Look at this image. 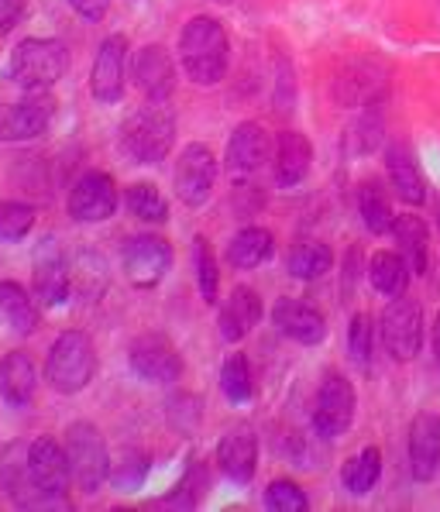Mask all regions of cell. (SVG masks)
<instances>
[{
  "mask_svg": "<svg viewBox=\"0 0 440 512\" xmlns=\"http://www.w3.org/2000/svg\"><path fill=\"white\" fill-rule=\"evenodd\" d=\"M131 80L145 100H169L176 93V62L172 55L162 49V45H141V49L131 55Z\"/></svg>",
  "mask_w": 440,
  "mask_h": 512,
  "instance_id": "2e32d148",
  "label": "cell"
},
{
  "mask_svg": "<svg viewBox=\"0 0 440 512\" xmlns=\"http://www.w3.org/2000/svg\"><path fill=\"white\" fill-rule=\"evenodd\" d=\"M437 231H440V196H437Z\"/></svg>",
  "mask_w": 440,
  "mask_h": 512,
  "instance_id": "7bdbcfd3",
  "label": "cell"
},
{
  "mask_svg": "<svg viewBox=\"0 0 440 512\" xmlns=\"http://www.w3.org/2000/svg\"><path fill=\"white\" fill-rule=\"evenodd\" d=\"M382 478V454L379 447H365L341 468V482L351 495H368Z\"/></svg>",
  "mask_w": 440,
  "mask_h": 512,
  "instance_id": "4dcf8cb0",
  "label": "cell"
},
{
  "mask_svg": "<svg viewBox=\"0 0 440 512\" xmlns=\"http://www.w3.org/2000/svg\"><path fill=\"white\" fill-rule=\"evenodd\" d=\"M272 324L296 344H320L327 337V320L324 313L317 310L313 303H303V299H279L272 306Z\"/></svg>",
  "mask_w": 440,
  "mask_h": 512,
  "instance_id": "d6986e66",
  "label": "cell"
},
{
  "mask_svg": "<svg viewBox=\"0 0 440 512\" xmlns=\"http://www.w3.org/2000/svg\"><path fill=\"white\" fill-rule=\"evenodd\" d=\"M69 7H73V11L80 14L83 21H90V25H97V21H104V18H107L110 0H69Z\"/></svg>",
  "mask_w": 440,
  "mask_h": 512,
  "instance_id": "ab89813d",
  "label": "cell"
},
{
  "mask_svg": "<svg viewBox=\"0 0 440 512\" xmlns=\"http://www.w3.org/2000/svg\"><path fill=\"white\" fill-rule=\"evenodd\" d=\"M179 66L196 86H217L231 66V38L227 28L210 14H196L179 31Z\"/></svg>",
  "mask_w": 440,
  "mask_h": 512,
  "instance_id": "6da1fadb",
  "label": "cell"
},
{
  "mask_svg": "<svg viewBox=\"0 0 440 512\" xmlns=\"http://www.w3.org/2000/svg\"><path fill=\"white\" fill-rule=\"evenodd\" d=\"M440 468V416L423 409L410 420V471L416 482H430Z\"/></svg>",
  "mask_w": 440,
  "mask_h": 512,
  "instance_id": "ffe728a7",
  "label": "cell"
},
{
  "mask_svg": "<svg viewBox=\"0 0 440 512\" xmlns=\"http://www.w3.org/2000/svg\"><path fill=\"white\" fill-rule=\"evenodd\" d=\"M193 265H196V282H200L203 303H217V296H220V269H217L214 248H210L207 238H196L193 241Z\"/></svg>",
  "mask_w": 440,
  "mask_h": 512,
  "instance_id": "e575fe53",
  "label": "cell"
},
{
  "mask_svg": "<svg viewBox=\"0 0 440 512\" xmlns=\"http://www.w3.org/2000/svg\"><path fill=\"white\" fill-rule=\"evenodd\" d=\"M117 183L107 172H86L83 179H76V186L69 189V217L80 220V224H100L110 220L117 210Z\"/></svg>",
  "mask_w": 440,
  "mask_h": 512,
  "instance_id": "4fadbf2b",
  "label": "cell"
},
{
  "mask_svg": "<svg viewBox=\"0 0 440 512\" xmlns=\"http://www.w3.org/2000/svg\"><path fill=\"white\" fill-rule=\"evenodd\" d=\"M372 341H375L372 317H368V313H355V320H351V327H348V351L358 368L372 365Z\"/></svg>",
  "mask_w": 440,
  "mask_h": 512,
  "instance_id": "74e56055",
  "label": "cell"
},
{
  "mask_svg": "<svg viewBox=\"0 0 440 512\" xmlns=\"http://www.w3.org/2000/svg\"><path fill=\"white\" fill-rule=\"evenodd\" d=\"M124 207H128L138 220H145V224H165V220H169V203H165V196L152 183L128 186Z\"/></svg>",
  "mask_w": 440,
  "mask_h": 512,
  "instance_id": "836d02e7",
  "label": "cell"
},
{
  "mask_svg": "<svg viewBox=\"0 0 440 512\" xmlns=\"http://www.w3.org/2000/svg\"><path fill=\"white\" fill-rule=\"evenodd\" d=\"M25 0H0V35H7L11 28L21 25L25 18Z\"/></svg>",
  "mask_w": 440,
  "mask_h": 512,
  "instance_id": "60d3db41",
  "label": "cell"
},
{
  "mask_svg": "<svg viewBox=\"0 0 440 512\" xmlns=\"http://www.w3.org/2000/svg\"><path fill=\"white\" fill-rule=\"evenodd\" d=\"M385 172H389V183L396 189V196L403 203H427V179L420 172V162L413 159V152L406 145H389L385 148Z\"/></svg>",
  "mask_w": 440,
  "mask_h": 512,
  "instance_id": "cb8c5ba5",
  "label": "cell"
},
{
  "mask_svg": "<svg viewBox=\"0 0 440 512\" xmlns=\"http://www.w3.org/2000/svg\"><path fill=\"white\" fill-rule=\"evenodd\" d=\"M217 468L224 471L231 482L248 485L258 468V437L248 427H234L220 437L217 444Z\"/></svg>",
  "mask_w": 440,
  "mask_h": 512,
  "instance_id": "44dd1931",
  "label": "cell"
},
{
  "mask_svg": "<svg viewBox=\"0 0 440 512\" xmlns=\"http://www.w3.org/2000/svg\"><path fill=\"white\" fill-rule=\"evenodd\" d=\"M128 365L141 382L172 385L183 378V358L165 334H141L128 351Z\"/></svg>",
  "mask_w": 440,
  "mask_h": 512,
  "instance_id": "9c48e42d",
  "label": "cell"
},
{
  "mask_svg": "<svg viewBox=\"0 0 440 512\" xmlns=\"http://www.w3.org/2000/svg\"><path fill=\"white\" fill-rule=\"evenodd\" d=\"M0 488H4L7 499L21 509L62 506V502H52L49 495H42V488L35 485L25 440H14V444H7L4 451H0Z\"/></svg>",
  "mask_w": 440,
  "mask_h": 512,
  "instance_id": "30bf717a",
  "label": "cell"
},
{
  "mask_svg": "<svg viewBox=\"0 0 440 512\" xmlns=\"http://www.w3.org/2000/svg\"><path fill=\"white\" fill-rule=\"evenodd\" d=\"M269 155H272L269 131H265L258 121H245L231 131V138H227L224 162H227V172H234V176H251V172H258L265 162H269Z\"/></svg>",
  "mask_w": 440,
  "mask_h": 512,
  "instance_id": "ac0fdd59",
  "label": "cell"
},
{
  "mask_svg": "<svg viewBox=\"0 0 440 512\" xmlns=\"http://www.w3.org/2000/svg\"><path fill=\"white\" fill-rule=\"evenodd\" d=\"M28 461H31V475H35V485L42 488V495L69 506L66 492H69V482H73V468H69L66 447L55 444L52 437H38L28 444Z\"/></svg>",
  "mask_w": 440,
  "mask_h": 512,
  "instance_id": "5bb4252c",
  "label": "cell"
},
{
  "mask_svg": "<svg viewBox=\"0 0 440 512\" xmlns=\"http://www.w3.org/2000/svg\"><path fill=\"white\" fill-rule=\"evenodd\" d=\"M55 100L45 90H31L25 100L0 104V141H31L49 131Z\"/></svg>",
  "mask_w": 440,
  "mask_h": 512,
  "instance_id": "8fae6325",
  "label": "cell"
},
{
  "mask_svg": "<svg viewBox=\"0 0 440 512\" xmlns=\"http://www.w3.org/2000/svg\"><path fill=\"white\" fill-rule=\"evenodd\" d=\"M176 145V114L165 100H148L145 107L131 110L121 124V148L128 159L141 165H155L169 159Z\"/></svg>",
  "mask_w": 440,
  "mask_h": 512,
  "instance_id": "7a4b0ae2",
  "label": "cell"
},
{
  "mask_svg": "<svg viewBox=\"0 0 440 512\" xmlns=\"http://www.w3.org/2000/svg\"><path fill=\"white\" fill-rule=\"evenodd\" d=\"M330 265H334V251L327 248V244L320 241H300L289 248L286 255V269L293 279L300 282H317L324 279V275L330 272Z\"/></svg>",
  "mask_w": 440,
  "mask_h": 512,
  "instance_id": "f546056e",
  "label": "cell"
},
{
  "mask_svg": "<svg viewBox=\"0 0 440 512\" xmlns=\"http://www.w3.org/2000/svg\"><path fill=\"white\" fill-rule=\"evenodd\" d=\"M31 289L42 306H62L73 293V269H69L66 255L59 251V244L49 238L35 255V275H31Z\"/></svg>",
  "mask_w": 440,
  "mask_h": 512,
  "instance_id": "e0dca14e",
  "label": "cell"
},
{
  "mask_svg": "<svg viewBox=\"0 0 440 512\" xmlns=\"http://www.w3.org/2000/svg\"><path fill=\"white\" fill-rule=\"evenodd\" d=\"M382 344L396 361H413L423 348V310L413 296H392L382 320Z\"/></svg>",
  "mask_w": 440,
  "mask_h": 512,
  "instance_id": "ba28073f",
  "label": "cell"
},
{
  "mask_svg": "<svg viewBox=\"0 0 440 512\" xmlns=\"http://www.w3.org/2000/svg\"><path fill=\"white\" fill-rule=\"evenodd\" d=\"M392 238L399 241V251H403L410 272L427 275V269H430V231H427V224L413 214H399L396 220H392Z\"/></svg>",
  "mask_w": 440,
  "mask_h": 512,
  "instance_id": "4316f807",
  "label": "cell"
},
{
  "mask_svg": "<svg viewBox=\"0 0 440 512\" xmlns=\"http://www.w3.org/2000/svg\"><path fill=\"white\" fill-rule=\"evenodd\" d=\"M217 183V155L207 145L193 141L176 162V196L186 207H203Z\"/></svg>",
  "mask_w": 440,
  "mask_h": 512,
  "instance_id": "7c38bea8",
  "label": "cell"
},
{
  "mask_svg": "<svg viewBox=\"0 0 440 512\" xmlns=\"http://www.w3.org/2000/svg\"><path fill=\"white\" fill-rule=\"evenodd\" d=\"M172 262H176V251H172V244L159 238V234L128 238V244H124V251H121V269L135 289H155L165 275H169Z\"/></svg>",
  "mask_w": 440,
  "mask_h": 512,
  "instance_id": "52a82bcc",
  "label": "cell"
},
{
  "mask_svg": "<svg viewBox=\"0 0 440 512\" xmlns=\"http://www.w3.org/2000/svg\"><path fill=\"white\" fill-rule=\"evenodd\" d=\"M220 392H224V399L234 406H245V403H251V396H255L251 365L241 351H234L231 358L224 361V368H220Z\"/></svg>",
  "mask_w": 440,
  "mask_h": 512,
  "instance_id": "d6a6232c",
  "label": "cell"
},
{
  "mask_svg": "<svg viewBox=\"0 0 440 512\" xmlns=\"http://www.w3.org/2000/svg\"><path fill=\"white\" fill-rule=\"evenodd\" d=\"M355 406V385L341 372H327L317 389V399H313V430L327 440L344 437L351 430V423H355Z\"/></svg>",
  "mask_w": 440,
  "mask_h": 512,
  "instance_id": "8992f818",
  "label": "cell"
},
{
  "mask_svg": "<svg viewBox=\"0 0 440 512\" xmlns=\"http://www.w3.org/2000/svg\"><path fill=\"white\" fill-rule=\"evenodd\" d=\"M310 165H313V145L310 138L300 135V131H282L279 141H275V183L282 189H293L300 186L306 176H310Z\"/></svg>",
  "mask_w": 440,
  "mask_h": 512,
  "instance_id": "603a6c76",
  "label": "cell"
},
{
  "mask_svg": "<svg viewBox=\"0 0 440 512\" xmlns=\"http://www.w3.org/2000/svg\"><path fill=\"white\" fill-rule=\"evenodd\" d=\"M124 66H128V38L110 35L100 42L90 69V93L100 104H121L124 97Z\"/></svg>",
  "mask_w": 440,
  "mask_h": 512,
  "instance_id": "9a60e30c",
  "label": "cell"
},
{
  "mask_svg": "<svg viewBox=\"0 0 440 512\" xmlns=\"http://www.w3.org/2000/svg\"><path fill=\"white\" fill-rule=\"evenodd\" d=\"M38 389V372L28 351H11L0 361V396L7 406H28Z\"/></svg>",
  "mask_w": 440,
  "mask_h": 512,
  "instance_id": "d4e9b609",
  "label": "cell"
},
{
  "mask_svg": "<svg viewBox=\"0 0 440 512\" xmlns=\"http://www.w3.org/2000/svg\"><path fill=\"white\" fill-rule=\"evenodd\" d=\"M97 375V348H93V337L83 330H66V334L55 337L45 358V378L59 396H76Z\"/></svg>",
  "mask_w": 440,
  "mask_h": 512,
  "instance_id": "3957f363",
  "label": "cell"
},
{
  "mask_svg": "<svg viewBox=\"0 0 440 512\" xmlns=\"http://www.w3.org/2000/svg\"><path fill=\"white\" fill-rule=\"evenodd\" d=\"M35 227V210L28 203H14V200H0V241L14 244L25 241Z\"/></svg>",
  "mask_w": 440,
  "mask_h": 512,
  "instance_id": "d590c367",
  "label": "cell"
},
{
  "mask_svg": "<svg viewBox=\"0 0 440 512\" xmlns=\"http://www.w3.org/2000/svg\"><path fill=\"white\" fill-rule=\"evenodd\" d=\"M0 317L11 324V330H18V334H35L38 324H42L35 293H28L21 282L11 279L0 282Z\"/></svg>",
  "mask_w": 440,
  "mask_h": 512,
  "instance_id": "484cf974",
  "label": "cell"
},
{
  "mask_svg": "<svg viewBox=\"0 0 440 512\" xmlns=\"http://www.w3.org/2000/svg\"><path fill=\"white\" fill-rule=\"evenodd\" d=\"M66 454H69V468H73V482L86 495H97L100 485L110 482V454L104 444V433L93 427L90 420L69 423Z\"/></svg>",
  "mask_w": 440,
  "mask_h": 512,
  "instance_id": "5b68a950",
  "label": "cell"
},
{
  "mask_svg": "<svg viewBox=\"0 0 440 512\" xmlns=\"http://www.w3.org/2000/svg\"><path fill=\"white\" fill-rule=\"evenodd\" d=\"M368 282L379 296H403L410 286V265L396 251H375L372 262H368Z\"/></svg>",
  "mask_w": 440,
  "mask_h": 512,
  "instance_id": "83f0119b",
  "label": "cell"
},
{
  "mask_svg": "<svg viewBox=\"0 0 440 512\" xmlns=\"http://www.w3.org/2000/svg\"><path fill=\"white\" fill-rule=\"evenodd\" d=\"M272 251L275 241L265 227H245V231H238L231 244H227V262L234 269H258L262 262H269Z\"/></svg>",
  "mask_w": 440,
  "mask_h": 512,
  "instance_id": "f1b7e54d",
  "label": "cell"
},
{
  "mask_svg": "<svg viewBox=\"0 0 440 512\" xmlns=\"http://www.w3.org/2000/svg\"><path fill=\"white\" fill-rule=\"evenodd\" d=\"M265 509L303 512V509H310V499H306V492L296 482H289V478H275V482L265 488Z\"/></svg>",
  "mask_w": 440,
  "mask_h": 512,
  "instance_id": "8d00e7d4",
  "label": "cell"
},
{
  "mask_svg": "<svg viewBox=\"0 0 440 512\" xmlns=\"http://www.w3.org/2000/svg\"><path fill=\"white\" fill-rule=\"evenodd\" d=\"M358 210H361V220H365V227L372 234H385L392 231V203L389 196H385V189L375 183V179H368V183L358 186Z\"/></svg>",
  "mask_w": 440,
  "mask_h": 512,
  "instance_id": "1f68e13d",
  "label": "cell"
},
{
  "mask_svg": "<svg viewBox=\"0 0 440 512\" xmlns=\"http://www.w3.org/2000/svg\"><path fill=\"white\" fill-rule=\"evenodd\" d=\"M145 475H148V461L135 451L124 454L117 464H110V482L121 488V492H135V488L145 482Z\"/></svg>",
  "mask_w": 440,
  "mask_h": 512,
  "instance_id": "f35d334b",
  "label": "cell"
},
{
  "mask_svg": "<svg viewBox=\"0 0 440 512\" xmlns=\"http://www.w3.org/2000/svg\"><path fill=\"white\" fill-rule=\"evenodd\" d=\"M214 4H231V0H214Z\"/></svg>",
  "mask_w": 440,
  "mask_h": 512,
  "instance_id": "ee69618b",
  "label": "cell"
},
{
  "mask_svg": "<svg viewBox=\"0 0 440 512\" xmlns=\"http://www.w3.org/2000/svg\"><path fill=\"white\" fill-rule=\"evenodd\" d=\"M69 73V49L59 38H25L11 52V76L25 90H49Z\"/></svg>",
  "mask_w": 440,
  "mask_h": 512,
  "instance_id": "277c9868",
  "label": "cell"
},
{
  "mask_svg": "<svg viewBox=\"0 0 440 512\" xmlns=\"http://www.w3.org/2000/svg\"><path fill=\"white\" fill-rule=\"evenodd\" d=\"M258 320H262V299H258L255 289L238 286L231 296L224 299V306H220L217 330L227 344H238L258 327Z\"/></svg>",
  "mask_w": 440,
  "mask_h": 512,
  "instance_id": "7402d4cb",
  "label": "cell"
},
{
  "mask_svg": "<svg viewBox=\"0 0 440 512\" xmlns=\"http://www.w3.org/2000/svg\"><path fill=\"white\" fill-rule=\"evenodd\" d=\"M434 358L440 365V310H437V320H434Z\"/></svg>",
  "mask_w": 440,
  "mask_h": 512,
  "instance_id": "b9f144b4",
  "label": "cell"
}]
</instances>
